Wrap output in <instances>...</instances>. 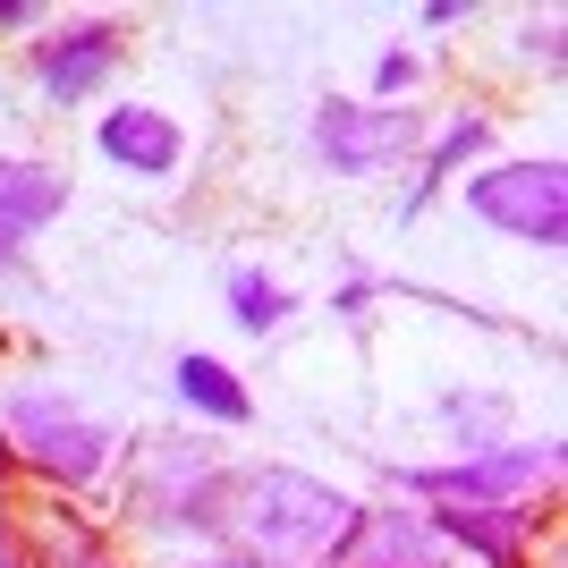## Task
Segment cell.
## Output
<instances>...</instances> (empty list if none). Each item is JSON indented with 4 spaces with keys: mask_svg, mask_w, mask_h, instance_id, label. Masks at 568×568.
I'll return each instance as SVG.
<instances>
[{
    "mask_svg": "<svg viewBox=\"0 0 568 568\" xmlns=\"http://www.w3.org/2000/svg\"><path fill=\"white\" fill-rule=\"evenodd\" d=\"M119 60H128V26L85 18V26H60V34H43V43H34V85L69 111V102H85V94H102V85H111Z\"/></svg>",
    "mask_w": 568,
    "mask_h": 568,
    "instance_id": "7",
    "label": "cell"
},
{
    "mask_svg": "<svg viewBox=\"0 0 568 568\" xmlns=\"http://www.w3.org/2000/svg\"><path fill=\"white\" fill-rule=\"evenodd\" d=\"M18 26H34V0H0V34H18Z\"/></svg>",
    "mask_w": 568,
    "mask_h": 568,
    "instance_id": "22",
    "label": "cell"
},
{
    "mask_svg": "<svg viewBox=\"0 0 568 568\" xmlns=\"http://www.w3.org/2000/svg\"><path fill=\"white\" fill-rule=\"evenodd\" d=\"M442 425L458 433V450H500V442H518L500 390H450V399H442Z\"/></svg>",
    "mask_w": 568,
    "mask_h": 568,
    "instance_id": "16",
    "label": "cell"
},
{
    "mask_svg": "<svg viewBox=\"0 0 568 568\" xmlns=\"http://www.w3.org/2000/svg\"><path fill=\"white\" fill-rule=\"evenodd\" d=\"M433 535L450 551L484 568H526V544H535V500H493V509H450V500H425Z\"/></svg>",
    "mask_w": 568,
    "mask_h": 568,
    "instance_id": "9",
    "label": "cell"
},
{
    "mask_svg": "<svg viewBox=\"0 0 568 568\" xmlns=\"http://www.w3.org/2000/svg\"><path fill=\"white\" fill-rule=\"evenodd\" d=\"M69 213V179L34 153H0V263L26 255V237Z\"/></svg>",
    "mask_w": 568,
    "mask_h": 568,
    "instance_id": "11",
    "label": "cell"
},
{
    "mask_svg": "<svg viewBox=\"0 0 568 568\" xmlns=\"http://www.w3.org/2000/svg\"><path fill=\"white\" fill-rule=\"evenodd\" d=\"M416 77H425V69H416V51H382V60H374V102H399Z\"/></svg>",
    "mask_w": 568,
    "mask_h": 568,
    "instance_id": "17",
    "label": "cell"
},
{
    "mask_svg": "<svg viewBox=\"0 0 568 568\" xmlns=\"http://www.w3.org/2000/svg\"><path fill=\"white\" fill-rule=\"evenodd\" d=\"M560 484V442H500L467 450L450 467H399L407 500H450V509H493V500H535Z\"/></svg>",
    "mask_w": 568,
    "mask_h": 568,
    "instance_id": "4",
    "label": "cell"
},
{
    "mask_svg": "<svg viewBox=\"0 0 568 568\" xmlns=\"http://www.w3.org/2000/svg\"><path fill=\"white\" fill-rule=\"evenodd\" d=\"M323 568H450V544L433 535L425 509H399V500H390V509H356L348 544Z\"/></svg>",
    "mask_w": 568,
    "mask_h": 568,
    "instance_id": "8",
    "label": "cell"
},
{
    "mask_svg": "<svg viewBox=\"0 0 568 568\" xmlns=\"http://www.w3.org/2000/svg\"><path fill=\"white\" fill-rule=\"evenodd\" d=\"M475 18V0H433V9H425V26H467Z\"/></svg>",
    "mask_w": 568,
    "mask_h": 568,
    "instance_id": "21",
    "label": "cell"
},
{
    "mask_svg": "<svg viewBox=\"0 0 568 568\" xmlns=\"http://www.w3.org/2000/svg\"><path fill=\"white\" fill-rule=\"evenodd\" d=\"M170 390L195 407V425H221V433H237V425H255V390L221 365V356H204V348H187L179 365H170Z\"/></svg>",
    "mask_w": 568,
    "mask_h": 568,
    "instance_id": "13",
    "label": "cell"
},
{
    "mask_svg": "<svg viewBox=\"0 0 568 568\" xmlns=\"http://www.w3.org/2000/svg\"><path fill=\"white\" fill-rule=\"evenodd\" d=\"M484 144H493V119H484V111H458L450 128H442V136L425 144V170H416V195L399 204V221H416V213H425V204H433V187H442V179H458V170H467L475 153H484Z\"/></svg>",
    "mask_w": 568,
    "mask_h": 568,
    "instance_id": "14",
    "label": "cell"
},
{
    "mask_svg": "<svg viewBox=\"0 0 568 568\" xmlns=\"http://www.w3.org/2000/svg\"><path fill=\"white\" fill-rule=\"evenodd\" d=\"M306 136H314V162L332 170V179H374V170H390V162H407L416 153V111L407 102H314V119H306Z\"/></svg>",
    "mask_w": 568,
    "mask_h": 568,
    "instance_id": "6",
    "label": "cell"
},
{
    "mask_svg": "<svg viewBox=\"0 0 568 568\" xmlns=\"http://www.w3.org/2000/svg\"><path fill=\"white\" fill-rule=\"evenodd\" d=\"M0 568H26V535H18V509L0 500Z\"/></svg>",
    "mask_w": 568,
    "mask_h": 568,
    "instance_id": "20",
    "label": "cell"
},
{
    "mask_svg": "<svg viewBox=\"0 0 568 568\" xmlns=\"http://www.w3.org/2000/svg\"><path fill=\"white\" fill-rule=\"evenodd\" d=\"M94 144L128 170V179H179V162H187V128L170 111H153V102H111L102 128H94Z\"/></svg>",
    "mask_w": 568,
    "mask_h": 568,
    "instance_id": "10",
    "label": "cell"
},
{
    "mask_svg": "<svg viewBox=\"0 0 568 568\" xmlns=\"http://www.w3.org/2000/svg\"><path fill=\"white\" fill-rule=\"evenodd\" d=\"M221 500H230V467H221L204 442H136L128 450V518L153 526V535H221Z\"/></svg>",
    "mask_w": 568,
    "mask_h": 568,
    "instance_id": "3",
    "label": "cell"
},
{
    "mask_svg": "<svg viewBox=\"0 0 568 568\" xmlns=\"http://www.w3.org/2000/svg\"><path fill=\"white\" fill-rule=\"evenodd\" d=\"M288 314H297V297H288L272 272H255V263H237V272H230V323H237V332L263 339V332H281Z\"/></svg>",
    "mask_w": 568,
    "mask_h": 568,
    "instance_id": "15",
    "label": "cell"
},
{
    "mask_svg": "<svg viewBox=\"0 0 568 568\" xmlns=\"http://www.w3.org/2000/svg\"><path fill=\"white\" fill-rule=\"evenodd\" d=\"M356 509H365L356 493H339V484H323L306 467H246V475H230L221 535H230V551H246L263 568H323L348 544Z\"/></svg>",
    "mask_w": 568,
    "mask_h": 568,
    "instance_id": "1",
    "label": "cell"
},
{
    "mask_svg": "<svg viewBox=\"0 0 568 568\" xmlns=\"http://www.w3.org/2000/svg\"><path fill=\"white\" fill-rule=\"evenodd\" d=\"M0 458H9L18 475H34L43 493L77 500V493H94L102 475L119 467V433L94 425L60 382L9 374L0 382Z\"/></svg>",
    "mask_w": 568,
    "mask_h": 568,
    "instance_id": "2",
    "label": "cell"
},
{
    "mask_svg": "<svg viewBox=\"0 0 568 568\" xmlns=\"http://www.w3.org/2000/svg\"><path fill=\"white\" fill-rule=\"evenodd\" d=\"M467 213L484 221V230L518 237V246H544V255H560L568 237V170L551 162H493L467 179Z\"/></svg>",
    "mask_w": 568,
    "mask_h": 568,
    "instance_id": "5",
    "label": "cell"
},
{
    "mask_svg": "<svg viewBox=\"0 0 568 568\" xmlns=\"http://www.w3.org/2000/svg\"><path fill=\"white\" fill-rule=\"evenodd\" d=\"M195 568H263V560H246V551H204Z\"/></svg>",
    "mask_w": 568,
    "mask_h": 568,
    "instance_id": "23",
    "label": "cell"
},
{
    "mask_svg": "<svg viewBox=\"0 0 568 568\" xmlns=\"http://www.w3.org/2000/svg\"><path fill=\"white\" fill-rule=\"evenodd\" d=\"M374 297H382V281H374V272H356V281H339L332 314H339V323H365V314H374Z\"/></svg>",
    "mask_w": 568,
    "mask_h": 568,
    "instance_id": "18",
    "label": "cell"
},
{
    "mask_svg": "<svg viewBox=\"0 0 568 568\" xmlns=\"http://www.w3.org/2000/svg\"><path fill=\"white\" fill-rule=\"evenodd\" d=\"M18 535H26V568H119L111 535H102L77 500H60V493L34 500V509L18 518Z\"/></svg>",
    "mask_w": 568,
    "mask_h": 568,
    "instance_id": "12",
    "label": "cell"
},
{
    "mask_svg": "<svg viewBox=\"0 0 568 568\" xmlns=\"http://www.w3.org/2000/svg\"><path fill=\"white\" fill-rule=\"evenodd\" d=\"M526 51H544V69H560V18H526Z\"/></svg>",
    "mask_w": 568,
    "mask_h": 568,
    "instance_id": "19",
    "label": "cell"
}]
</instances>
